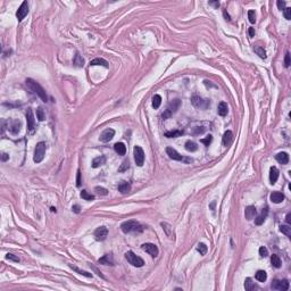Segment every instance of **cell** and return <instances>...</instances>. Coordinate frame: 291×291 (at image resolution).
I'll return each mask as SVG.
<instances>
[{
	"instance_id": "cell-47",
	"label": "cell",
	"mask_w": 291,
	"mask_h": 291,
	"mask_svg": "<svg viewBox=\"0 0 291 291\" xmlns=\"http://www.w3.org/2000/svg\"><path fill=\"white\" fill-rule=\"evenodd\" d=\"M284 17H285V19H288V21H290L291 19V8L290 7H287L285 9H284Z\"/></svg>"
},
{
	"instance_id": "cell-31",
	"label": "cell",
	"mask_w": 291,
	"mask_h": 291,
	"mask_svg": "<svg viewBox=\"0 0 291 291\" xmlns=\"http://www.w3.org/2000/svg\"><path fill=\"white\" fill-rule=\"evenodd\" d=\"M255 277H256V280L259 281V282H265L266 279H267V274H266L265 271L259 269V271H257V273H256Z\"/></svg>"
},
{
	"instance_id": "cell-1",
	"label": "cell",
	"mask_w": 291,
	"mask_h": 291,
	"mask_svg": "<svg viewBox=\"0 0 291 291\" xmlns=\"http://www.w3.org/2000/svg\"><path fill=\"white\" fill-rule=\"evenodd\" d=\"M25 83H26V86H27V88H29L31 91H33L34 94H37V96H39L40 99H41L43 102H47V101H48V97H47V94H46L45 89L38 82H35L33 78H26Z\"/></svg>"
},
{
	"instance_id": "cell-54",
	"label": "cell",
	"mask_w": 291,
	"mask_h": 291,
	"mask_svg": "<svg viewBox=\"0 0 291 291\" xmlns=\"http://www.w3.org/2000/svg\"><path fill=\"white\" fill-rule=\"evenodd\" d=\"M249 37H250V38H254V37H255V30H254V27H249Z\"/></svg>"
},
{
	"instance_id": "cell-14",
	"label": "cell",
	"mask_w": 291,
	"mask_h": 291,
	"mask_svg": "<svg viewBox=\"0 0 291 291\" xmlns=\"http://www.w3.org/2000/svg\"><path fill=\"white\" fill-rule=\"evenodd\" d=\"M161 226L163 228V230H164L165 234L168 237V239L171 240H174L175 239V234H174V231H173V226H172L171 224L167 223V222H161Z\"/></svg>"
},
{
	"instance_id": "cell-16",
	"label": "cell",
	"mask_w": 291,
	"mask_h": 291,
	"mask_svg": "<svg viewBox=\"0 0 291 291\" xmlns=\"http://www.w3.org/2000/svg\"><path fill=\"white\" fill-rule=\"evenodd\" d=\"M267 215H269V208H267V207H264V208L261 209V213L255 218V224H256V225H261V224L264 223V221L266 220Z\"/></svg>"
},
{
	"instance_id": "cell-19",
	"label": "cell",
	"mask_w": 291,
	"mask_h": 291,
	"mask_svg": "<svg viewBox=\"0 0 291 291\" xmlns=\"http://www.w3.org/2000/svg\"><path fill=\"white\" fill-rule=\"evenodd\" d=\"M21 126H22V122L18 120H15L11 122V124L9 125V130L13 134H17L19 131H21Z\"/></svg>"
},
{
	"instance_id": "cell-50",
	"label": "cell",
	"mask_w": 291,
	"mask_h": 291,
	"mask_svg": "<svg viewBox=\"0 0 291 291\" xmlns=\"http://www.w3.org/2000/svg\"><path fill=\"white\" fill-rule=\"evenodd\" d=\"M276 5H277V8L280 9V10H282V9H285V1H281V0H279L277 2H276Z\"/></svg>"
},
{
	"instance_id": "cell-34",
	"label": "cell",
	"mask_w": 291,
	"mask_h": 291,
	"mask_svg": "<svg viewBox=\"0 0 291 291\" xmlns=\"http://www.w3.org/2000/svg\"><path fill=\"white\" fill-rule=\"evenodd\" d=\"M254 50H255V52L257 54L258 56L261 57V58H263V59H265V58H266V51L264 50V48H263V47H261V46H255Z\"/></svg>"
},
{
	"instance_id": "cell-28",
	"label": "cell",
	"mask_w": 291,
	"mask_h": 291,
	"mask_svg": "<svg viewBox=\"0 0 291 291\" xmlns=\"http://www.w3.org/2000/svg\"><path fill=\"white\" fill-rule=\"evenodd\" d=\"M73 64L76 67H83V65H84V59H83V57L78 52L75 55L74 59H73Z\"/></svg>"
},
{
	"instance_id": "cell-43",
	"label": "cell",
	"mask_w": 291,
	"mask_h": 291,
	"mask_svg": "<svg viewBox=\"0 0 291 291\" xmlns=\"http://www.w3.org/2000/svg\"><path fill=\"white\" fill-rule=\"evenodd\" d=\"M248 18H249V22L251 24H254L256 22V14H255V10H249L248 11Z\"/></svg>"
},
{
	"instance_id": "cell-2",
	"label": "cell",
	"mask_w": 291,
	"mask_h": 291,
	"mask_svg": "<svg viewBox=\"0 0 291 291\" xmlns=\"http://www.w3.org/2000/svg\"><path fill=\"white\" fill-rule=\"evenodd\" d=\"M180 106H181V100H180V99H174L173 101H171V102L168 104L167 108L165 109V112L163 113V115H161L163 120H167L173 114H175V113L177 112V109L180 108Z\"/></svg>"
},
{
	"instance_id": "cell-40",
	"label": "cell",
	"mask_w": 291,
	"mask_h": 291,
	"mask_svg": "<svg viewBox=\"0 0 291 291\" xmlns=\"http://www.w3.org/2000/svg\"><path fill=\"white\" fill-rule=\"evenodd\" d=\"M280 231L285 234L288 238H291V228L289 225H281L280 226Z\"/></svg>"
},
{
	"instance_id": "cell-55",
	"label": "cell",
	"mask_w": 291,
	"mask_h": 291,
	"mask_svg": "<svg viewBox=\"0 0 291 291\" xmlns=\"http://www.w3.org/2000/svg\"><path fill=\"white\" fill-rule=\"evenodd\" d=\"M223 15H224V17H225V19H226V21H231V18H230V15H229L228 13H226V10H225V9L223 10Z\"/></svg>"
},
{
	"instance_id": "cell-9",
	"label": "cell",
	"mask_w": 291,
	"mask_h": 291,
	"mask_svg": "<svg viewBox=\"0 0 291 291\" xmlns=\"http://www.w3.org/2000/svg\"><path fill=\"white\" fill-rule=\"evenodd\" d=\"M27 14H29V4H27V1H24L16 11V18L18 22H22Z\"/></svg>"
},
{
	"instance_id": "cell-37",
	"label": "cell",
	"mask_w": 291,
	"mask_h": 291,
	"mask_svg": "<svg viewBox=\"0 0 291 291\" xmlns=\"http://www.w3.org/2000/svg\"><path fill=\"white\" fill-rule=\"evenodd\" d=\"M81 198L84 199V200H88V201H91V200H94V194L89 193L86 190L81 191Z\"/></svg>"
},
{
	"instance_id": "cell-38",
	"label": "cell",
	"mask_w": 291,
	"mask_h": 291,
	"mask_svg": "<svg viewBox=\"0 0 291 291\" xmlns=\"http://www.w3.org/2000/svg\"><path fill=\"white\" fill-rule=\"evenodd\" d=\"M185 149L188 151H196L198 149V146L196 142L193 141H187L185 142Z\"/></svg>"
},
{
	"instance_id": "cell-45",
	"label": "cell",
	"mask_w": 291,
	"mask_h": 291,
	"mask_svg": "<svg viewBox=\"0 0 291 291\" xmlns=\"http://www.w3.org/2000/svg\"><path fill=\"white\" fill-rule=\"evenodd\" d=\"M259 255H261V257H267V256H269V250H267V248L261 247V248H259Z\"/></svg>"
},
{
	"instance_id": "cell-57",
	"label": "cell",
	"mask_w": 291,
	"mask_h": 291,
	"mask_svg": "<svg viewBox=\"0 0 291 291\" xmlns=\"http://www.w3.org/2000/svg\"><path fill=\"white\" fill-rule=\"evenodd\" d=\"M94 271H96V272H97V274H98V275H99V276H100V277H102V279H105V276L102 275V274H101V272H99V271H98L97 267H94Z\"/></svg>"
},
{
	"instance_id": "cell-41",
	"label": "cell",
	"mask_w": 291,
	"mask_h": 291,
	"mask_svg": "<svg viewBox=\"0 0 291 291\" xmlns=\"http://www.w3.org/2000/svg\"><path fill=\"white\" fill-rule=\"evenodd\" d=\"M94 191H96V193L99 194V196H107V194H108V190L102 187H96L94 188Z\"/></svg>"
},
{
	"instance_id": "cell-15",
	"label": "cell",
	"mask_w": 291,
	"mask_h": 291,
	"mask_svg": "<svg viewBox=\"0 0 291 291\" xmlns=\"http://www.w3.org/2000/svg\"><path fill=\"white\" fill-rule=\"evenodd\" d=\"M114 135H115V131L113 130V129H106L100 134L99 140H100L101 142H108L114 138Z\"/></svg>"
},
{
	"instance_id": "cell-44",
	"label": "cell",
	"mask_w": 291,
	"mask_h": 291,
	"mask_svg": "<svg viewBox=\"0 0 291 291\" xmlns=\"http://www.w3.org/2000/svg\"><path fill=\"white\" fill-rule=\"evenodd\" d=\"M212 140H213V137L209 134V135H207V137H206L205 139H201V140H200V142H201V143H204V145H205L206 147H208V146L210 145Z\"/></svg>"
},
{
	"instance_id": "cell-11",
	"label": "cell",
	"mask_w": 291,
	"mask_h": 291,
	"mask_svg": "<svg viewBox=\"0 0 291 291\" xmlns=\"http://www.w3.org/2000/svg\"><path fill=\"white\" fill-rule=\"evenodd\" d=\"M26 121H27V130L30 133H33L35 129V121H34L33 112L31 108H27L26 110Z\"/></svg>"
},
{
	"instance_id": "cell-35",
	"label": "cell",
	"mask_w": 291,
	"mask_h": 291,
	"mask_svg": "<svg viewBox=\"0 0 291 291\" xmlns=\"http://www.w3.org/2000/svg\"><path fill=\"white\" fill-rule=\"evenodd\" d=\"M70 267H71L72 269H74L75 272H78V274H81V275L83 276H86V277H92V274L89 272H86V271H83V269H80L78 267H76V266L72 265V264H70Z\"/></svg>"
},
{
	"instance_id": "cell-58",
	"label": "cell",
	"mask_w": 291,
	"mask_h": 291,
	"mask_svg": "<svg viewBox=\"0 0 291 291\" xmlns=\"http://www.w3.org/2000/svg\"><path fill=\"white\" fill-rule=\"evenodd\" d=\"M285 221H287V223H288V224H290V223H291V214H288V215H287V218H285Z\"/></svg>"
},
{
	"instance_id": "cell-25",
	"label": "cell",
	"mask_w": 291,
	"mask_h": 291,
	"mask_svg": "<svg viewBox=\"0 0 291 291\" xmlns=\"http://www.w3.org/2000/svg\"><path fill=\"white\" fill-rule=\"evenodd\" d=\"M275 158H276V161H279L280 164H282V165H285V164H288V163H289V155H288L287 153H284V151L277 153Z\"/></svg>"
},
{
	"instance_id": "cell-21",
	"label": "cell",
	"mask_w": 291,
	"mask_h": 291,
	"mask_svg": "<svg viewBox=\"0 0 291 291\" xmlns=\"http://www.w3.org/2000/svg\"><path fill=\"white\" fill-rule=\"evenodd\" d=\"M228 112H229L228 104L224 102V101H221L220 104H218V107H217V113H218V115L224 117V116L228 115Z\"/></svg>"
},
{
	"instance_id": "cell-27",
	"label": "cell",
	"mask_w": 291,
	"mask_h": 291,
	"mask_svg": "<svg viewBox=\"0 0 291 291\" xmlns=\"http://www.w3.org/2000/svg\"><path fill=\"white\" fill-rule=\"evenodd\" d=\"M104 164H106V157L105 156H98L92 161V167L94 168H97Z\"/></svg>"
},
{
	"instance_id": "cell-48",
	"label": "cell",
	"mask_w": 291,
	"mask_h": 291,
	"mask_svg": "<svg viewBox=\"0 0 291 291\" xmlns=\"http://www.w3.org/2000/svg\"><path fill=\"white\" fill-rule=\"evenodd\" d=\"M290 64H291V62H290V54H289V52H287V54H285V58H284V66H285V67H289V66H290Z\"/></svg>"
},
{
	"instance_id": "cell-46",
	"label": "cell",
	"mask_w": 291,
	"mask_h": 291,
	"mask_svg": "<svg viewBox=\"0 0 291 291\" xmlns=\"http://www.w3.org/2000/svg\"><path fill=\"white\" fill-rule=\"evenodd\" d=\"M6 258H7V259H9V261H16V263H18V261H19V258L17 257V256H15L14 254H7V255H6Z\"/></svg>"
},
{
	"instance_id": "cell-24",
	"label": "cell",
	"mask_w": 291,
	"mask_h": 291,
	"mask_svg": "<svg viewBox=\"0 0 291 291\" xmlns=\"http://www.w3.org/2000/svg\"><path fill=\"white\" fill-rule=\"evenodd\" d=\"M114 149H115V151L118 155H121V156H124L125 153H126V146L124 145L123 142H117V143H115L114 145Z\"/></svg>"
},
{
	"instance_id": "cell-36",
	"label": "cell",
	"mask_w": 291,
	"mask_h": 291,
	"mask_svg": "<svg viewBox=\"0 0 291 291\" xmlns=\"http://www.w3.org/2000/svg\"><path fill=\"white\" fill-rule=\"evenodd\" d=\"M161 104V97L159 94H155L153 97V107L155 109L159 108Z\"/></svg>"
},
{
	"instance_id": "cell-6",
	"label": "cell",
	"mask_w": 291,
	"mask_h": 291,
	"mask_svg": "<svg viewBox=\"0 0 291 291\" xmlns=\"http://www.w3.org/2000/svg\"><path fill=\"white\" fill-rule=\"evenodd\" d=\"M191 102L198 109H207L210 106V101L208 99H202L199 96H193L191 98Z\"/></svg>"
},
{
	"instance_id": "cell-56",
	"label": "cell",
	"mask_w": 291,
	"mask_h": 291,
	"mask_svg": "<svg viewBox=\"0 0 291 291\" xmlns=\"http://www.w3.org/2000/svg\"><path fill=\"white\" fill-rule=\"evenodd\" d=\"M9 158V155L8 153H2V157H1V159H2V161H6Z\"/></svg>"
},
{
	"instance_id": "cell-8",
	"label": "cell",
	"mask_w": 291,
	"mask_h": 291,
	"mask_svg": "<svg viewBox=\"0 0 291 291\" xmlns=\"http://www.w3.org/2000/svg\"><path fill=\"white\" fill-rule=\"evenodd\" d=\"M166 153L168 155V157L171 158V159H173V161H190V159H188V158H185V157H183L182 155H180L177 151H176L175 149H173V148H171V147H167L166 148Z\"/></svg>"
},
{
	"instance_id": "cell-39",
	"label": "cell",
	"mask_w": 291,
	"mask_h": 291,
	"mask_svg": "<svg viewBox=\"0 0 291 291\" xmlns=\"http://www.w3.org/2000/svg\"><path fill=\"white\" fill-rule=\"evenodd\" d=\"M197 250L200 253V255H206L207 254V250H208V248H207V246H206L205 243H202V242H199L198 243V246H197Z\"/></svg>"
},
{
	"instance_id": "cell-49",
	"label": "cell",
	"mask_w": 291,
	"mask_h": 291,
	"mask_svg": "<svg viewBox=\"0 0 291 291\" xmlns=\"http://www.w3.org/2000/svg\"><path fill=\"white\" fill-rule=\"evenodd\" d=\"M129 167H130V165H129V161H123V164H122V166L120 167V169H118V171H120V172H124L125 169H127Z\"/></svg>"
},
{
	"instance_id": "cell-5",
	"label": "cell",
	"mask_w": 291,
	"mask_h": 291,
	"mask_svg": "<svg viewBox=\"0 0 291 291\" xmlns=\"http://www.w3.org/2000/svg\"><path fill=\"white\" fill-rule=\"evenodd\" d=\"M125 258H126V261L130 263L131 265L134 266V267H142V266L145 265V261L141 257L137 256L132 251H127L126 254H125Z\"/></svg>"
},
{
	"instance_id": "cell-12",
	"label": "cell",
	"mask_w": 291,
	"mask_h": 291,
	"mask_svg": "<svg viewBox=\"0 0 291 291\" xmlns=\"http://www.w3.org/2000/svg\"><path fill=\"white\" fill-rule=\"evenodd\" d=\"M272 289L279 291H287L289 289V282L288 280H274L272 283Z\"/></svg>"
},
{
	"instance_id": "cell-7",
	"label": "cell",
	"mask_w": 291,
	"mask_h": 291,
	"mask_svg": "<svg viewBox=\"0 0 291 291\" xmlns=\"http://www.w3.org/2000/svg\"><path fill=\"white\" fill-rule=\"evenodd\" d=\"M133 153H134V161L135 164L138 165L139 167H141L143 163H145V151L140 146H135L133 149Z\"/></svg>"
},
{
	"instance_id": "cell-29",
	"label": "cell",
	"mask_w": 291,
	"mask_h": 291,
	"mask_svg": "<svg viewBox=\"0 0 291 291\" xmlns=\"http://www.w3.org/2000/svg\"><path fill=\"white\" fill-rule=\"evenodd\" d=\"M271 263H272L273 267H275V269H280L281 265H282V261H281L280 257L277 255H272L271 256Z\"/></svg>"
},
{
	"instance_id": "cell-20",
	"label": "cell",
	"mask_w": 291,
	"mask_h": 291,
	"mask_svg": "<svg viewBox=\"0 0 291 291\" xmlns=\"http://www.w3.org/2000/svg\"><path fill=\"white\" fill-rule=\"evenodd\" d=\"M271 201L274 202V204H281V202L284 200V194L282 192H273L271 193Z\"/></svg>"
},
{
	"instance_id": "cell-26",
	"label": "cell",
	"mask_w": 291,
	"mask_h": 291,
	"mask_svg": "<svg viewBox=\"0 0 291 291\" xmlns=\"http://www.w3.org/2000/svg\"><path fill=\"white\" fill-rule=\"evenodd\" d=\"M255 215H256V208H255L254 206H248L246 208V210H245V216H246V218L248 221L253 220L255 217Z\"/></svg>"
},
{
	"instance_id": "cell-23",
	"label": "cell",
	"mask_w": 291,
	"mask_h": 291,
	"mask_svg": "<svg viewBox=\"0 0 291 291\" xmlns=\"http://www.w3.org/2000/svg\"><path fill=\"white\" fill-rule=\"evenodd\" d=\"M117 189H118V191H120L122 194H126L130 192L131 185H130V183H127L126 181H122V182L118 184Z\"/></svg>"
},
{
	"instance_id": "cell-13",
	"label": "cell",
	"mask_w": 291,
	"mask_h": 291,
	"mask_svg": "<svg viewBox=\"0 0 291 291\" xmlns=\"http://www.w3.org/2000/svg\"><path fill=\"white\" fill-rule=\"evenodd\" d=\"M108 235V229L106 226H100L94 231V238L98 241H104Z\"/></svg>"
},
{
	"instance_id": "cell-22",
	"label": "cell",
	"mask_w": 291,
	"mask_h": 291,
	"mask_svg": "<svg viewBox=\"0 0 291 291\" xmlns=\"http://www.w3.org/2000/svg\"><path fill=\"white\" fill-rule=\"evenodd\" d=\"M99 264L101 265H114V258H113V255L107 254L105 255L104 257H101L99 261H98Z\"/></svg>"
},
{
	"instance_id": "cell-18",
	"label": "cell",
	"mask_w": 291,
	"mask_h": 291,
	"mask_svg": "<svg viewBox=\"0 0 291 291\" xmlns=\"http://www.w3.org/2000/svg\"><path fill=\"white\" fill-rule=\"evenodd\" d=\"M277 179H279V169L275 166H272V167L269 168V181H271V184H275Z\"/></svg>"
},
{
	"instance_id": "cell-32",
	"label": "cell",
	"mask_w": 291,
	"mask_h": 291,
	"mask_svg": "<svg viewBox=\"0 0 291 291\" xmlns=\"http://www.w3.org/2000/svg\"><path fill=\"white\" fill-rule=\"evenodd\" d=\"M245 288H246L247 291H253L257 287H256V284L253 282V280L250 277H247L246 280H245Z\"/></svg>"
},
{
	"instance_id": "cell-33",
	"label": "cell",
	"mask_w": 291,
	"mask_h": 291,
	"mask_svg": "<svg viewBox=\"0 0 291 291\" xmlns=\"http://www.w3.org/2000/svg\"><path fill=\"white\" fill-rule=\"evenodd\" d=\"M183 134V131L180 130H174V131H168L165 133V137L167 138H177V137H181Z\"/></svg>"
},
{
	"instance_id": "cell-3",
	"label": "cell",
	"mask_w": 291,
	"mask_h": 291,
	"mask_svg": "<svg viewBox=\"0 0 291 291\" xmlns=\"http://www.w3.org/2000/svg\"><path fill=\"white\" fill-rule=\"evenodd\" d=\"M121 230H122L124 233H131V232L142 231V226L137 221H126V222L122 223Z\"/></svg>"
},
{
	"instance_id": "cell-53",
	"label": "cell",
	"mask_w": 291,
	"mask_h": 291,
	"mask_svg": "<svg viewBox=\"0 0 291 291\" xmlns=\"http://www.w3.org/2000/svg\"><path fill=\"white\" fill-rule=\"evenodd\" d=\"M72 210H73L74 213H76V214L80 213V206H78V205H74L73 207H72Z\"/></svg>"
},
{
	"instance_id": "cell-4",
	"label": "cell",
	"mask_w": 291,
	"mask_h": 291,
	"mask_svg": "<svg viewBox=\"0 0 291 291\" xmlns=\"http://www.w3.org/2000/svg\"><path fill=\"white\" fill-rule=\"evenodd\" d=\"M46 150H47V145L46 142H39L37 143V147H35V150H34V156H33V161L35 163H41L45 158L46 155Z\"/></svg>"
},
{
	"instance_id": "cell-42",
	"label": "cell",
	"mask_w": 291,
	"mask_h": 291,
	"mask_svg": "<svg viewBox=\"0 0 291 291\" xmlns=\"http://www.w3.org/2000/svg\"><path fill=\"white\" fill-rule=\"evenodd\" d=\"M37 118L39 121H45L46 118L45 112H43V109H42L41 107H39V108L37 109Z\"/></svg>"
},
{
	"instance_id": "cell-59",
	"label": "cell",
	"mask_w": 291,
	"mask_h": 291,
	"mask_svg": "<svg viewBox=\"0 0 291 291\" xmlns=\"http://www.w3.org/2000/svg\"><path fill=\"white\" fill-rule=\"evenodd\" d=\"M51 212H56V208H55V207H51Z\"/></svg>"
},
{
	"instance_id": "cell-52",
	"label": "cell",
	"mask_w": 291,
	"mask_h": 291,
	"mask_svg": "<svg viewBox=\"0 0 291 291\" xmlns=\"http://www.w3.org/2000/svg\"><path fill=\"white\" fill-rule=\"evenodd\" d=\"M208 4H209V6H213L214 8L220 7V2H218V1H209Z\"/></svg>"
},
{
	"instance_id": "cell-17",
	"label": "cell",
	"mask_w": 291,
	"mask_h": 291,
	"mask_svg": "<svg viewBox=\"0 0 291 291\" xmlns=\"http://www.w3.org/2000/svg\"><path fill=\"white\" fill-rule=\"evenodd\" d=\"M222 141H223V145L225 146V147H229V146L231 145L232 142H233V133H232V131L228 130L224 132Z\"/></svg>"
},
{
	"instance_id": "cell-10",
	"label": "cell",
	"mask_w": 291,
	"mask_h": 291,
	"mask_svg": "<svg viewBox=\"0 0 291 291\" xmlns=\"http://www.w3.org/2000/svg\"><path fill=\"white\" fill-rule=\"evenodd\" d=\"M141 248L143 251L148 253L151 257H157V256H158V253H159L158 247H157L155 243H143L141 246Z\"/></svg>"
},
{
	"instance_id": "cell-51",
	"label": "cell",
	"mask_w": 291,
	"mask_h": 291,
	"mask_svg": "<svg viewBox=\"0 0 291 291\" xmlns=\"http://www.w3.org/2000/svg\"><path fill=\"white\" fill-rule=\"evenodd\" d=\"M76 185L81 187V172L78 171V176H76Z\"/></svg>"
},
{
	"instance_id": "cell-30",
	"label": "cell",
	"mask_w": 291,
	"mask_h": 291,
	"mask_svg": "<svg viewBox=\"0 0 291 291\" xmlns=\"http://www.w3.org/2000/svg\"><path fill=\"white\" fill-rule=\"evenodd\" d=\"M90 65H91V66L101 65V66H104V67H108V63H107V60L102 59V58H94V60L90 62Z\"/></svg>"
}]
</instances>
